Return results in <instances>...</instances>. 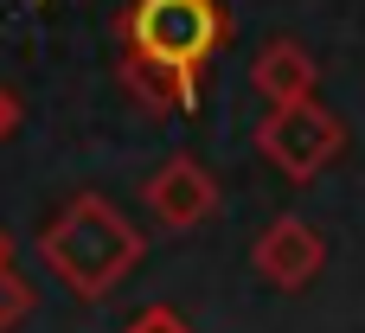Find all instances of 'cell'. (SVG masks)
<instances>
[{"label":"cell","instance_id":"obj_10","mask_svg":"<svg viewBox=\"0 0 365 333\" xmlns=\"http://www.w3.org/2000/svg\"><path fill=\"white\" fill-rule=\"evenodd\" d=\"M13 128H19V96H13V90L0 83V148L13 141Z\"/></svg>","mask_w":365,"mask_h":333},{"label":"cell","instance_id":"obj_2","mask_svg":"<svg viewBox=\"0 0 365 333\" xmlns=\"http://www.w3.org/2000/svg\"><path fill=\"white\" fill-rule=\"evenodd\" d=\"M231 32L237 26L218 0H128L115 19V39L128 58H148L186 77H205V64L231 45Z\"/></svg>","mask_w":365,"mask_h":333},{"label":"cell","instance_id":"obj_5","mask_svg":"<svg viewBox=\"0 0 365 333\" xmlns=\"http://www.w3.org/2000/svg\"><path fill=\"white\" fill-rule=\"evenodd\" d=\"M250 270L263 289H282V295H302L321 270H327V237L302 218V212H276L257 244H250Z\"/></svg>","mask_w":365,"mask_h":333},{"label":"cell","instance_id":"obj_3","mask_svg":"<svg viewBox=\"0 0 365 333\" xmlns=\"http://www.w3.org/2000/svg\"><path fill=\"white\" fill-rule=\"evenodd\" d=\"M257 154L289 180V186H314L340 154H346V122L314 96V103H289L269 109L257 122Z\"/></svg>","mask_w":365,"mask_h":333},{"label":"cell","instance_id":"obj_1","mask_svg":"<svg viewBox=\"0 0 365 333\" xmlns=\"http://www.w3.org/2000/svg\"><path fill=\"white\" fill-rule=\"evenodd\" d=\"M148 257V231L103 193H71L45 231H38V263L77 295V302H109Z\"/></svg>","mask_w":365,"mask_h":333},{"label":"cell","instance_id":"obj_11","mask_svg":"<svg viewBox=\"0 0 365 333\" xmlns=\"http://www.w3.org/2000/svg\"><path fill=\"white\" fill-rule=\"evenodd\" d=\"M0 263H13V237L6 231H0Z\"/></svg>","mask_w":365,"mask_h":333},{"label":"cell","instance_id":"obj_7","mask_svg":"<svg viewBox=\"0 0 365 333\" xmlns=\"http://www.w3.org/2000/svg\"><path fill=\"white\" fill-rule=\"evenodd\" d=\"M115 77H122L128 103L148 109V116H180V109H192V103H199V83H205V77H186V71H167V64H148V58H128V51H122Z\"/></svg>","mask_w":365,"mask_h":333},{"label":"cell","instance_id":"obj_8","mask_svg":"<svg viewBox=\"0 0 365 333\" xmlns=\"http://www.w3.org/2000/svg\"><path fill=\"white\" fill-rule=\"evenodd\" d=\"M32 308H38L32 282H26L13 263H0V333H19L26 321H32Z\"/></svg>","mask_w":365,"mask_h":333},{"label":"cell","instance_id":"obj_9","mask_svg":"<svg viewBox=\"0 0 365 333\" xmlns=\"http://www.w3.org/2000/svg\"><path fill=\"white\" fill-rule=\"evenodd\" d=\"M122 333H192V321H186L180 308H167V302H148L141 314H128Z\"/></svg>","mask_w":365,"mask_h":333},{"label":"cell","instance_id":"obj_6","mask_svg":"<svg viewBox=\"0 0 365 333\" xmlns=\"http://www.w3.org/2000/svg\"><path fill=\"white\" fill-rule=\"evenodd\" d=\"M250 90L269 103V109H289V103H314L321 90V58L302 45V39H269L257 58H250Z\"/></svg>","mask_w":365,"mask_h":333},{"label":"cell","instance_id":"obj_4","mask_svg":"<svg viewBox=\"0 0 365 333\" xmlns=\"http://www.w3.org/2000/svg\"><path fill=\"white\" fill-rule=\"evenodd\" d=\"M141 205H148V218H154L160 231L186 237V231H199V225L218 218L225 186H218V173H212L199 154H167V160L141 180Z\"/></svg>","mask_w":365,"mask_h":333}]
</instances>
